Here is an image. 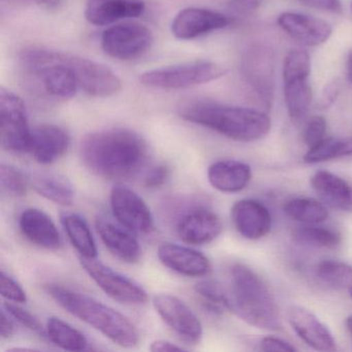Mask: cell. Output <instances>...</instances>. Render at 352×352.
I'll list each match as a JSON object with an SVG mask.
<instances>
[{
	"label": "cell",
	"instance_id": "1",
	"mask_svg": "<svg viewBox=\"0 0 352 352\" xmlns=\"http://www.w3.org/2000/svg\"><path fill=\"white\" fill-rule=\"evenodd\" d=\"M82 162L96 176L122 180L135 176L148 160L145 140L127 129L89 133L80 146Z\"/></svg>",
	"mask_w": 352,
	"mask_h": 352
},
{
	"label": "cell",
	"instance_id": "2",
	"mask_svg": "<svg viewBox=\"0 0 352 352\" xmlns=\"http://www.w3.org/2000/svg\"><path fill=\"white\" fill-rule=\"evenodd\" d=\"M179 112L184 120L207 127L232 141H258L271 131V118L254 109L195 100L183 104Z\"/></svg>",
	"mask_w": 352,
	"mask_h": 352
},
{
	"label": "cell",
	"instance_id": "3",
	"mask_svg": "<svg viewBox=\"0 0 352 352\" xmlns=\"http://www.w3.org/2000/svg\"><path fill=\"white\" fill-rule=\"evenodd\" d=\"M228 310L258 329L277 331L282 321L279 307L265 280L241 263L230 269Z\"/></svg>",
	"mask_w": 352,
	"mask_h": 352
},
{
	"label": "cell",
	"instance_id": "4",
	"mask_svg": "<svg viewBox=\"0 0 352 352\" xmlns=\"http://www.w3.org/2000/svg\"><path fill=\"white\" fill-rule=\"evenodd\" d=\"M46 290L59 306L114 343L125 348L135 347L139 344L140 333L137 327L112 307L58 284H49Z\"/></svg>",
	"mask_w": 352,
	"mask_h": 352
},
{
	"label": "cell",
	"instance_id": "5",
	"mask_svg": "<svg viewBox=\"0 0 352 352\" xmlns=\"http://www.w3.org/2000/svg\"><path fill=\"white\" fill-rule=\"evenodd\" d=\"M20 59L26 73L34 77L46 96L65 100L77 94L79 81L69 54L34 48L24 51Z\"/></svg>",
	"mask_w": 352,
	"mask_h": 352
},
{
	"label": "cell",
	"instance_id": "6",
	"mask_svg": "<svg viewBox=\"0 0 352 352\" xmlns=\"http://www.w3.org/2000/svg\"><path fill=\"white\" fill-rule=\"evenodd\" d=\"M226 69L211 61H195L146 72L140 77L144 86L162 90L186 89L223 77Z\"/></svg>",
	"mask_w": 352,
	"mask_h": 352
},
{
	"label": "cell",
	"instance_id": "7",
	"mask_svg": "<svg viewBox=\"0 0 352 352\" xmlns=\"http://www.w3.org/2000/svg\"><path fill=\"white\" fill-rule=\"evenodd\" d=\"M0 133L3 149L13 153L28 152L32 129L22 98L9 90L0 91Z\"/></svg>",
	"mask_w": 352,
	"mask_h": 352
},
{
	"label": "cell",
	"instance_id": "8",
	"mask_svg": "<svg viewBox=\"0 0 352 352\" xmlns=\"http://www.w3.org/2000/svg\"><path fill=\"white\" fill-rule=\"evenodd\" d=\"M153 34L147 26L137 22H125L104 30L102 48L108 56L118 60H133L148 52Z\"/></svg>",
	"mask_w": 352,
	"mask_h": 352
},
{
	"label": "cell",
	"instance_id": "9",
	"mask_svg": "<svg viewBox=\"0 0 352 352\" xmlns=\"http://www.w3.org/2000/svg\"><path fill=\"white\" fill-rule=\"evenodd\" d=\"M80 263L96 285L113 300L125 305H142L147 302L146 290L127 276L96 258L80 256Z\"/></svg>",
	"mask_w": 352,
	"mask_h": 352
},
{
	"label": "cell",
	"instance_id": "10",
	"mask_svg": "<svg viewBox=\"0 0 352 352\" xmlns=\"http://www.w3.org/2000/svg\"><path fill=\"white\" fill-rule=\"evenodd\" d=\"M153 306L160 318L184 341L197 344L203 338V324L190 307L178 296L156 294Z\"/></svg>",
	"mask_w": 352,
	"mask_h": 352
},
{
	"label": "cell",
	"instance_id": "11",
	"mask_svg": "<svg viewBox=\"0 0 352 352\" xmlns=\"http://www.w3.org/2000/svg\"><path fill=\"white\" fill-rule=\"evenodd\" d=\"M243 76L248 85L271 106L275 92V55L271 49L263 46L252 47L242 59Z\"/></svg>",
	"mask_w": 352,
	"mask_h": 352
},
{
	"label": "cell",
	"instance_id": "12",
	"mask_svg": "<svg viewBox=\"0 0 352 352\" xmlns=\"http://www.w3.org/2000/svg\"><path fill=\"white\" fill-rule=\"evenodd\" d=\"M113 215L125 228L138 234H148L153 228L151 210L137 192L129 187L117 185L111 191Z\"/></svg>",
	"mask_w": 352,
	"mask_h": 352
},
{
	"label": "cell",
	"instance_id": "13",
	"mask_svg": "<svg viewBox=\"0 0 352 352\" xmlns=\"http://www.w3.org/2000/svg\"><path fill=\"white\" fill-rule=\"evenodd\" d=\"M69 61L77 76L80 88L89 96L109 98L120 91L122 82L106 65L74 55H69Z\"/></svg>",
	"mask_w": 352,
	"mask_h": 352
},
{
	"label": "cell",
	"instance_id": "14",
	"mask_svg": "<svg viewBox=\"0 0 352 352\" xmlns=\"http://www.w3.org/2000/svg\"><path fill=\"white\" fill-rule=\"evenodd\" d=\"M230 20L211 10L188 8L178 13L172 23V32L179 40L188 41L228 28Z\"/></svg>",
	"mask_w": 352,
	"mask_h": 352
},
{
	"label": "cell",
	"instance_id": "15",
	"mask_svg": "<svg viewBox=\"0 0 352 352\" xmlns=\"http://www.w3.org/2000/svg\"><path fill=\"white\" fill-rule=\"evenodd\" d=\"M96 230L107 248L113 255L127 263H135L142 256V248L135 232L118 220L106 216L96 219Z\"/></svg>",
	"mask_w": 352,
	"mask_h": 352
},
{
	"label": "cell",
	"instance_id": "16",
	"mask_svg": "<svg viewBox=\"0 0 352 352\" xmlns=\"http://www.w3.org/2000/svg\"><path fill=\"white\" fill-rule=\"evenodd\" d=\"M277 22L280 28L292 40L307 47L324 44L333 32L331 26L324 20L294 12L282 13Z\"/></svg>",
	"mask_w": 352,
	"mask_h": 352
},
{
	"label": "cell",
	"instance_id": "17",
	"mask_svg": "<svg viewBox=\"0 0 352 352\" xmlns=\"http://www.w3.org/2000/svg\"><path fill=\"white\" fill-rule=\"evenodd\" d=\"M236 232L248 240H259L272 228V215L263 204L255 199H241L230 210Z\"/></svg>",
	"mask_w": 352,
	"mask_h": 352
},
{
	"label": "cell",
	"instance_id": "18",
	"mask_svg": "<svg viewBox=\"0 0 352 352\" xmlns=\"http://www.w3.org/2000/svg\"><path fill=\"white\" fill-rule=\"evenodd\" d=\"M157 256L164 267L187 277H204L211 272L209 258L190 247L162 243L158 247Z\"/></svg>",
	"mask_w": 352,
	"mask_h": 352
},
{
	"label": "cell",
	"instance_id": "19",
	"mask_svg": "<svg viewBox=\"0 0 352 352\" xmlns=\"http://www.w3.org/2000/svg\"><path fill=\"white\" fill-rule=\"evenodd\" d=\"M177 230L183 242L199 246L211 243L221 234L222 222L208 208H195L181 218Z\"/></svg>",
	"mask_w": 352,
	"mask_h": 352
},
{
	"label": "cell",
	"instance_id": "20",
	"mask_svg": "<svg viewBox=\"0 0 352 352\" xmlns=\"http://www.w3.org/2000/svg\"><path fill=\"white\" fill-rule=\"evenodd\" d=\"M288 320L296 335L317 351H335L336 340L329 327L316 315L302 307H292Z\"/></svg>",
	"mask_w": 352,
	"mask_h": 352
},
{
	"label": "cell",
	"instance_id": "21",
	"mask_svg": "<svg viewBox=\"0 0 352 352\" xmlns=\"http://www.w3.org/2000/svg\"><path fill=\"white\" fill-rule=\"evenodd\" d=\"M69 135L63 127L54 124H42L32 131L28 151L41 164H51L67 153Z\"/></svg>",
	"mask_w": 352,
	"mask_h": 352
},
{
	"label": "cell",
	"instance_id": "22",
	"mask_svg": "<svg viewBox=\"0 0 352 352\" xmlns=\"http://www.w3.org/2000/svg\"><path fill=\"white\" fill-rule=\"evenodd\" d=\"M22 234L36 246L48 250H57L63 245L58 228L50 216L42 210H24L19 218Z\"/></svg>",
	"mask_w": 352,
	"mask_h": 352
},
{
	"label": "cell",
	"instance_id": "23",
	"mask_svg": "<svg viewBox=\"0 0 352 352\" xmlns=\"http://www.w3.org/2000/svg\"><path fill=\"white\" fill-rule=\"evenodd\" d=\"M145 5L141 0H94L86 10V19L96 26H107L121 20L143 15Z\"/></svg>",
	"mask_w": 352,
	"mask_h": 352
},
{
	"label": "cell",
	"instance_id": "24",
	"mask_svg": "<svg viewBox=\"0 0 352 352\" xmlns=\"http://www.w3.org/2000/svg\"><path fill=\"white\" fill-rule=\"evenodd\" d=\"M252 178L249 164L234 160H219L208 168V180L213 188L234 193L246 188Z\"/></svg>",
	"mask_w": 352,
	"mask_h": 352
},
{
	"label": "cell",
	"instance_id": "25",
	"mask_svg": "<svg viewBox=\"0 0 352 352\" xmlns=\"http://www.w3.org/2000/svg\"><path fill=\"white\" fill-rule=\"evenodd\" d=\"M311 185L329 207L352 211V186L341 177L327 170H318L311 177Z\"/></svg>",
	"mask_w": 352,
	"mask_h": 352
},
{
	"label": "cell",
	"instance_id": "26",
	"mask_svg": "<svg viewBox=\"0 0 352 352\" xmlns=\"http://www.w3.org/2000/svg\"><path fill=\"white\" fill-rule=\"evenodd\" d=\"M30 185L41 197L57 205L71 206L75 201L73 184L63 175L44 173L30 179Z\"/></svg>",
	"mask_w": 352,
	"mask_h": 352
},
{
	"label": "cell",
	"instance_id": "27",
	"mask_svg": "<svg viewBox=\"0 0 352 352\" xmlns=\"http://www.w3.org/2000/svg\"><path fill=\"white\" fill-rule=\"evenodd\" d=\"M61 222L69 241L81 257L96 258L98 247L86 220L78 214L67 213L61 217Z\"/></svg>",
	"mask_w": 352,
	"mask_h": 352
},
{
	"label": "cell",
	"instance_id": "28",
	"mask_svg": "<svg viewBox=\"0 0 352 352\" xmlns=\"http://www.w3.org/2000/svg\"><path fill=\"white\" fill-rule=\"evenodd\" d=\"M283 81L284 98L288 114L294 120H300L308 114L312 104V88L309 84V78H290Z\"/></svg>",
	"mask_w": 352,
	"mask_h": 352
},
{
	"label": "cell",
	"instance_id": "29",
	"mask_svg": "<svg viewBox=\"0 0 352 352\" xmlns=\"http://www.w3.org/2000/svg\"><path fill=\"white\" fill-rule=\"evenodd\" d=\"M46 333L51 342L69 351H83L87 349V338L79 329L58 317L47 320Z\"/></svg>",
	"mask_w": 352,
	"mask_h": 352
},
{
	"label": "cell",
	"instance_id": "30",
	"mask_svg": "<svg viewBox=\"0 0 352 352\" xmlns=\"http://www.w3.org/2000/svg\"><path fill=\"white\" fill-rule=\"evenodd\" d=\"M283 211L294 221L305 224H318L329 218L327 208L320 201L311 197H294L286 201Z\"/></svg>",
	"mask_w": 352,
	"mask_h": 352
},
{
	"label": "cell",
	"instance_id": "31",
	"mask_svg": "<svg viewBox=\"0 0 352 352\" xmlns=\"http://www.w3.org/2000/svg\"><path fill=\"white\" fill-rule=\"evenodd\" d=\"M349 155H352V138H325L314 147L309 148L304 160L307 164H317Z\"/></svg>",
	"mask_w": 352,
	"mask_h": 352
},
{
	"label": "cell",
	"instance_id": "32",
	"mask_svg": "<svg viewBox=\"0 0 352 352\" xmlns=\"http://www.w3.org/2000/svg\"><path fill=\"white\" fill-rule=\"evenodd\" d=\"M296 242L319 248L333 249L341 244V234L331 228L306 224L292 232Z\"/></svg>",
	"mask_w": 352,
	"mask_h": 352
},
{
	"label": "cell",
	"instance_id": "33",
	"mask_svg": "<svg viewBox=\"0 0 352 352\" xmlns=\"http://www.w3.org/2000/svg\"><path fill=\"white\" fill-rule=\"evenodd\" d=\"M316 275L323 283L336 289L352 287V267L343 261L327 259L316 267Z\"/></svg>",
	"mask_w": 352,
	"mask_h": 352
},
{
	"label": "cell",
	"instance_id": "34",
	"mask_svg": "<svg viewBox=\"0 0 352 352\" xmlns=\"http://www.w3.org/2000/svg\"><path fill=\"white\" fill-rule=\"evenodd\" d=\"M195 290L210 312L220 314L228 309V290L217 282L204 280L195 286Z\"/></svg>",
	"mask_w": 352,
	"mask_h": 352
},
{
	"label": "cell",
	"instance_id": "35",
	"mask_svg": "<svg viewBox=\"0 0 352 352\" xmlns=\"http://www.w3.org/2000/svg\"><path fill=\"white\" fill-rule=\"evenodd\" d=\"M0 182L6 192L14 197H23L28 193L30 179L19 168L10 164H1Z\"/></svg>",
	"mask_w": 352,
	"mask_h": 352
},
{
	"label": "cell",
	"instance_id": "36",
	"mask_svg": "<svg viewBox=\"0 0 352 352\" xmlns=\"http://www.w3.org/2000/svg\"><path fill=\"white\" fill-rule=\"evenodd\" d=\"M311 57L300 49L292 50L284 59L283 80L296 77H310Z\"/></svg>",
	"mask_w": 352,
	"mask_h": 352
},
{
	"label": "cell",
	"instance_id": "37",
	"mask_svg": "<svg viewBox=\"0 0 352 352\" xmlns=\"http://www.w3.org/2000/svg\"><path fill=\"white\" fill-rule=\"evenodd\" d=\"M3 309L13 317L14 319L21 323L26 329L34 331V333H44V327L42 323L38 320L36 315L32 314L30 311L22 307L18 306L16 302H5Z\"/></svg>",
	"mask_w": 352,
	"mask_h": 352
},
{
	"label": "cell",
	"instance_id": "38",
	"mask_svg": "<svg viewBox=\"0 0 352 352\" xmlns=\"http://www.w3.org/2000/svg\"><path fill=\"white\" fill-rule=\"evenodd\" d=\"M327 120L322 116H313L309 119L302 131V140L309 148L314 147L325 139Z\"/></svg>",
	"mask_w": 352,
	"mask_h": 352
},
{
	"label": "cell",
	"instance_id": "39",
	"mask_svg": "<svg viewBox=\"0 0 352 352\" xmlns=\"http://www.w3.org/2000/svg\"><path fill=\"white\" fill-rule=\"evenodd\" d=\"M1 296L16 304H23L28 300L25 290L22 286L5 271L1 272Z\"/></svg>",
	"mask_w": 352,
	"mask_h": 352
},
{
	"label": "cell",
	"instance_id": "40",
	"mask_svg": "<svg viewBox=\"0 0 352 352\" xmlns=\"http://www.w3.org/2000/svg\"><path fill=\"white\" fill-rule=\"evenodd\" d=\"M170 170L166 164L153 166L145 177V185L148 188H160L170 178Z\"/></svg>",
	"mask_w": 352,
	"mask_h": 352
},
{
	"label": "cell",
	"instance_id": "41",
	"mask_svg": "<svg viewBox=\"0 0 352 352\" xmlns=\"http://www.w3.org/2000/svg\"><path fill=\"white\" fill-rule=\"evenodd\" d=\"M261 349L263 351H296V348L292 345L289 342L277 337L263 338L261 341Z\"/></svg>",
	"mask_w": 352,
	"mask_h": 352
},
{
	"label": "cell",
	"instance_id": "42",
	"mask_svg": "<svg viewBox=\"0 0 352 352\" xmlns=\"http://www.w3.org/2000/svg\"><path fill=\"white\" fill-rule=\"evenodd\" d=\"M340 92V83L338 81H333L325 86L324 90L321 94L320 98L317 102V107L320 110H327L333 106V102L337 100Z\"/></svg>",
	"mask_w": 352,
	"mask_h": 352
},
{
	"label": "cell",
	"instance_id": "43",
	"mask_svg": "<svg viewBox=\"0 0 352 352\" xmlns=\"http://www.w3.org/2000/svg\"><path fill=\"white\" fill-rule=\"evenodd\" d=\"M261 5V0H228V7L241 16H249L254 13Z\"/></svg>",
	"mask_w": 352,
	"mask_h": 352
},
{
	"label": "cell",
	"instance_id": "44",
	"mask_svg": "<svg viewBox=\"0 0 352 352\" xmlns=\"http://www.w3.org/2000/svg\"><path fill=\"white\" fill-rule=\"evenodd\" d=\"M302 5L320 11L329 13H342V5L340 0H298Z\"/></svg>",
	"mask_w": 352,
	"mask_h": 352
},
{
	"label": "cell",
	"instance_id": "45",
	"mask_svg": "<svg viewBox=\"0 0 352 352\" xmlns=\"http://www.w3.org/2000/svg\"><path fill=\"white\" fill-rule=\"evenodd\" d=\"M13 317L3 309L1 312V329H0V336L3 339H9L15 333L16 327L13 321Z\"/></svg>",
	"mask_w": 352,
	"mask_h": 352
},
{
	"label": "cell",
	"instance_id": "46",
	"mask_svg": "<svg viewBox=\"0 0 352 352\" xmlns=\"http://www.w3.org/2000/svg\"><path fill=\"white\" fill-rule=\"evenodd\" d=\"M150 350L153 352L176 351V350H184L182 346H178L168 340H155L150 345Z\"/></svg>",
	"mask_w": 352,
	"mask_h": 352
},
{
	"label": "cell",
	"instance_id": "47",
	"mask_svg": "<svg viewBox=\"0 0 352 352\" xmlns=\"http://www.w3.org/2000/svg\"><path fill=\"white\" fill-rule=\"evenodd\" d=\"M347 78L348 80H349V82H351L352 83V49L349 52V55H348Z\"/></svg>",
	"mask_w": 352,
	"mask_h": 352
},
{
	"label": "cell",
	"instance_id": "48",
	"mask_svg": "<svg viewBox=\"0 0 352 352\" xmlns=\"http://www.w3.org/2000/svg\"><path fill=\"white\" fill-rule=\"evenodd\" d=\"M346 325H347L348 331H349L350 333L352 335V315H350V316L347 317V319H346Z\"/></svg>",
	"mask_w": 352,
	"mask_h": 352
},
{
	"label": "cell",
	"instance_id": "49",
	"mask_svg": "<svg viewBox=\"0 0 352 352\" xmlns=\"http://www.w3.org/2000/svg\"><path fill=\"white\" fill-rule=\"evenodd\" d=\"M42 3H49V1H51V0H41Z\"/></svg>",
	"mask_w": 352,
	"mask_h": 352
},
{
	"label": "cell",
	"instance_id": "50",
	"mask_svg": "<svg viewBox=\"0 0 352 352\" xmlns=\"http://www.w3.org/2000/svg\"><path fill=\"white\" fill-rule=\"evenodd\" d=\"M348 292H349V294H350V296H351V298H352V287L350 288L349 290H348Z\"/></svg>",
	"mask_w": 352,
	"mask_h": 352
}]
</instances>
